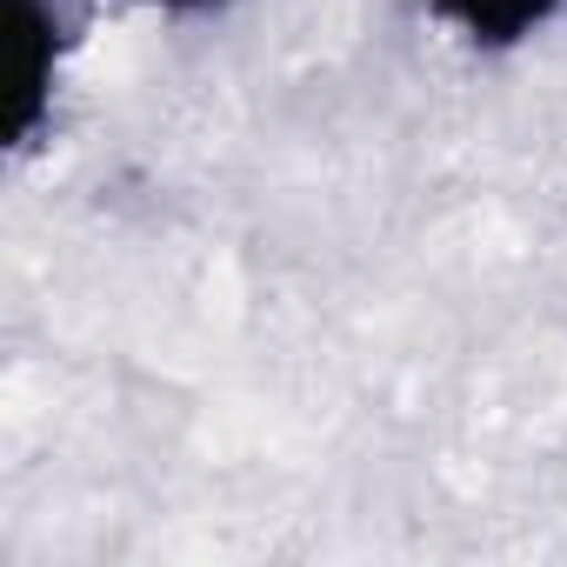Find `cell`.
I'll use <instances>...</instances> for the list:
<instances>
[{
	"label": "cell",
	"instance_id": "1",
	"mask_svg": "<svg viewBox=\"0 0 567 567\" xmlns=\"http://www.w3.org/2000/svg\"><path fill=\"white\" fill-rule=\"evenodd\" d=\"M427 8L447 21V28H461L467 41H481V48H507V41H520V34H534L560 0H427Z\"/></svg>",
	"mask_w": 567,
	"mask_h": 567
},
{
	"label": "cell",
	"instance_id": "3",
	"mask_svg": "<svg viewBox=\"0 0 567 567\" xmlns=\"http://www.w3.org/2000/svg\"><path fill=\"white\" fill-rule=\"evenodd\" d=\"M161 8H207V0H161Z\"/></svg>",
	"mask_w": 567,
	"mask_h": 567
},
{
	"label": "cell",
	"instance_id": "2",
	"mask_svg": "<svg viewBox=\"0 0 567 567\" xmlns=\"http://www.w3.org/2000/svg\"><path fill=\"white\" fill-rule=\"evenodd\" d=\"M14 34H21V81H14V141L34 134L41 107H48V48H54V21L41 0H14Z\"/></svg>",
	"mask_w": 567,
	"mask_h": 567
}]
</instances>
